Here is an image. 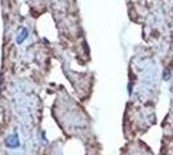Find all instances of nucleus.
<instances>
[{
    "mask_svg": "<svg viewBox=\"0 0 173 155\" xmlns=\"http://www.w3.org/2000/svg\"><path fill=\"white\" fill-rule=\"evenodd\" d=\"M27 35H28V30L26 27H22L21 28V32H19V35L16 38V41H17L18 44L23 43V41L26 40V38H27Z\"/></svg>",
    "mask_w": 173,
    "mask_h": 155,
    "instance_id": "obj_2",
    "label": "nucleus"
},
{
    "mask_svg": "<svg viewBox=\"0 0 173 155\" xmlns=\"http://www.w3.org/2000/svg\"><path fill=\"white\" fill-rule=\"evenodd\" d=\"M5 146L11 147V149H17L19 146V140H18V136L17 134H11L6 137L5 140Z\"/></svg>",
    "mask_w": 173,
    "mask_h": 155,
    "instance_id": "obj_1",
    "label": "nucleus"
},
{
    "mask_svg": "<svg viewBox=\"0 0 173 155\" xmlns=\"http://www.w3.org/2000/svg\"><path fill=\"white\" fill-rule=\"evenodd\" d=\"M169 78H171V71H169L168 69L164 70V73H163V79H164V80H168Z\"/></svg>",
    "mask_w": 173,
    "mask_h": 155,
    "instance_id": "obj_3",
    "label": "nucleus"
},
{
    "mask_svg": "<svg viewBox=\"0 0 173 155\" xmlns=\"http://www.w3.org/2000/svg\"><path fill=\"white\" fill-rule=\"evenodd\" d=\"M132 92H133V84L130 83L128 85V93H129V95H132Z\"/></svg>",
    "mask_w": 173,
    "mask_h": 155,
    "instance_id": "obj_4",
    "label": "nucleus"
}]
</instances>
